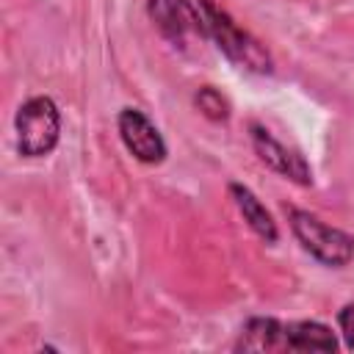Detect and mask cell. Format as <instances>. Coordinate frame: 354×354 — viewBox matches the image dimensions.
I'll return each mask as SVG.
<instances>
[{"instance_id":"cell-9","label":"cell","mask_w":354,"mask_h":354,"mask_svg":"<svg viewBox=\"0 0 354 354\" xmlns=\"http://www.w3.org/2000/svg\"><path fill=\"white\" fill-rule=\"evenodd\" d=\"M196 108L207 116V119H216V122H221V119H227L230 116V105H227V100L216 91V88H210V86H205V88H199L196 91Z\"/></svg>"},{"instance_id":"cell-1","label":"cell","mask_w":354,"mask_h":354,"mask_svg":"<svg viewBox=\"0 0 354 354\" xmlns=\"http://www.w3.org/2000/svg\"><path fill=\"white\" fill-rule=\"evenodd\" d=\"M196 14H199V28L202 36L213 39V44L241 69L268 75L274 69L271 53L260 39H254L249 30H243L224 8H218L213 0H194Z\"/></svg>"},{"instance_id":"cell-3","label":"cell","mask_w":354,"mask_h":354,"mask_svg":"<svg viewBox=\"0 0 354 354\" xmlns=\"http://www.w3.org/2000/svg\"><path fill=\"white\" fill-rule=\"evenodd\" d=\"M17 149L25 158L50 155L61 138V113L50 97H30L14 116Z\"/></svg>"},{"instance_id":"cell-6","label":"cell","mask_w":354,"mask_h":354,"mask_svg":"<svg viewBox=\"0 0 354 354\" xmlns=\"http://www.w3.org/2000/svg\"><path fill=\"white\" fill-rule=\"evenodd\" d=\"M147 14L152 25L174 44H183L191 33L202 36L194 0H147Z\"/></svg>"},{"instance_id":"cell-10","label":"cell","mask_w":354,"mask_h":354,"mask_svg":"<svg viewBox=\"0 0 354 354\" xmlns=\"http://www.w3.org/2000/svg\"><path fill=\"white\" fill-rule=\"evenodd\" d=\"M337 326H340V335H343L346 346L354 348V304H346L337 313Z\"/></svg>"},{"instance_id":"cell-7","label":"cell","mask_w":354,"mask_h":354,"mask_svg":"<svg viewBox=\"0 0 354 354\" xmlns=\"http://www.w3.org/2000/svg\"><path fill=\"white\" fill-rule=\"evenodd\" d=\"M335 351L337 340L321 321H282V351Z\"/></svg>"},{"instance_id":"cell-2","label":"cell","mask_w":354,"mask_h":354,"mask_svg":"<svg viewBox=\"0 0 354 354\" xmlns=\"http://www.w3.org/2000/svg\"><path fill=\"white\" fill-rule=\"evenodd\" d=\"M288 221H290V230H293L296 241L318 263H324L329 268H343L354 260V238L348 232H343L337 227H329L321 218H315L313 213L299 210V207L288 210Z\"/></svg>"},{"instance_id":"cell-8","label":"cell","mask_w":354,"mask_h":354,"mask_svg":"<svg viewBox=\"0 0 354 354\" xmlns=\"http://www.w3.org/2000/svg\"><path fill=\"white\" fill-rule=\"evenodd\" d=\"M230 196H232L235 207L241 210L243 221H246V224H249L266 243H274V241L279 238V232H277V221L271 218V213L266 210V205H263L246 185H241V183H230Z\"/></svg>"},{"instance_id":"cell-5","label":"cell","mask_w":354,"mask_h":354,"mask_svg":"<svg viewBox=\"0 0 354 354\" xmlns=\"http://www.w3.org/2000/svg\"><path fill=\"white\" fill-rule=\"evenodd\" d=\"M249 130H252V147H254L257 158H260L268 169H274L277 174H282V177H288V180H293V183H299V185H310V183H313V171H310L307 160H304L299 152L288 149L282 141H277V138H274L263 124H257V122H252Z\"/></svg>"},{"instance_id":"cell-4","label":"cell","mask_w":354,"mask_h":354,"mask_svg":"<svg viewBox=\"0 0 354 354\" xmlns=\"http://www.w3.org/2000/svg\"><path fill=\"white\" fill-rule=\"evenodd\" d=\"M119 138L127 147V152L141 163H160L166 158V141L160 130L149 122V116L138 108H122L119 119Z\"/></svg>"}]
</instances>
